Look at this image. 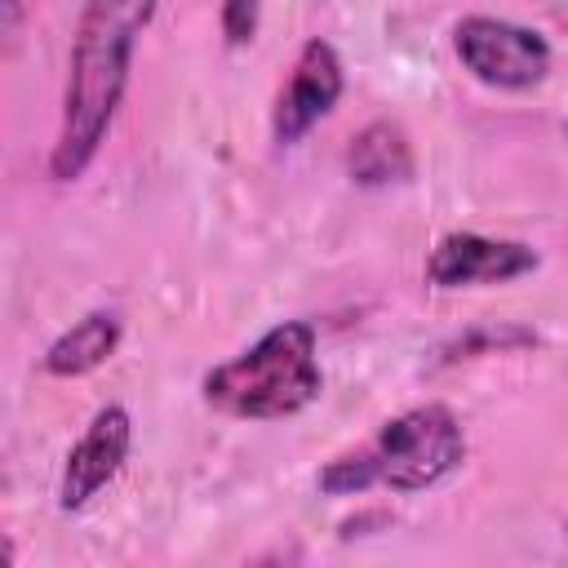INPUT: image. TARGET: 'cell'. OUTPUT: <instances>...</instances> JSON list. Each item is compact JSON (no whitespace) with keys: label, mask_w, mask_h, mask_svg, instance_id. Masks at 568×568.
<instances>
[{"label":"cell","mask_w":568,"mask_h":568,"mask_svg":"<svg viewBox=\"0 0 568 568\" xmlns=\"http://www.w3.org/2000/svg\"><path fill=\"white\" fill-rule=\"evenodd\" d=\"M324 390V373L315 359V328L306 320H284L266 328L253 346L213 364L200 382L209 408L244 422H280L311 408Z\"/></svg>","instance_id":"obj_3"},{"label":"cell","mask_w":568,"mask_h":568,"mask_svg":"<svg viewBox=\"0 0 568 568\" xmlns=\"http://www.w3.org/2000/svg\"><path fill=\"white\" fill-rule=\"evenodd\" d=\"M453 49L457 62L488 89H532L550 71V44L541 31L470 13L453 27Z\"/></svg>","instance_id":"obj_4"},{"label":"cell","mask_w":568,"mask_h":568,"mask_svg":"<svg viewBox=\"0 0 568 568\" xmlns=\"http://www.w3.org/2000/svg\"><path fill=\"white\" fill-rule=\"evenodd\" d=\"M160 0H84L71 58H67V89H62V120L49 151V178L75 182L102 151L115 111L129 89V67L138 36L151 27Z\"/></svg>","instance_id":"obj_1"},{"label":"cell","mask_w":568,"mask_h":568,"mask_svg":"<svg viewBox=\"0 0 568 568\" xmlns=\"http://www.w3.org/2000/svg\"><path fill=\"white\" fill-rule=\"evenodd\" d=\"M466 462V430L448 404H417L377 426L351 453H337L320 466L315 484L324 497H359L368 488L422 493L444 484Z\"/></svg>","instance_id":"obj_2"},{"label":"cell","mask_w":568,"mask_h":568,"mask_svg":"<svg viewBox=\"0 0 568 568\" xmlns=\"http://www.w3.org/2000/svg\"><path fill=\"white\" fill-rule=\"evenodd\" d=\"M346 89V71H342V58L328 40L311 36L297 58H293V71L275 98V111H271V138L280 146H297L342 98Z\"/></svg>","instance_id":"obj_5"},{"label":"cell","mask_w":568,"mask_h":568,"mask_svg":"<svg viewBox=\"0 0 568 568\" xmlns=\"http://www.w3.org/2000/svg\"><path fill=\"white\" fill-rule=\"evenodd\" d=\"M0 9H4V36L13 44L18 40V27H22V0H0Z\"/></svg>","instance_id":"obj_11"},{"label":"cell","mask_w":568,"mask_h":568,"mask_svg":"<svg viewBox=\"0 0 568 568\" xmlns=\"http://www.w3.org/2000/svg\"><path fill=\"white\" fill-rule=\"evenodd\" d=\"M564 532H568V524H564Z\"/></svg>","instance_id":"obj_12"},{"label":"cell","mask_w":568,"mask_h":568,"mask_svg":"<svg viewBox=\"0 0 568 568\" xmlns=\"http://www.w3.org/2000/svg\"><path fill=\"white\" fill-rule=\"evenodd\" d=\"M537 248L519 240H493L475 231L444 235L426 257V284L435 288H475V284H510L537 271Z\"/></svg>","instance_id":"obj_7"},{"label":"cell","mask_w":568,"mask_h":568,"mask_svg":"<svg viewBox=\"0 0 568 568\" xmlns=\"http://www.w3.org/2000/svg\"><path fill=\"white\" fill-rule=\"evenodd\" d=\"M257 22H262V0H222V36L231 49L253 44Z\"/></svg>","instance_id":"obj_10"},{"label":"cell","mask_w":568,"mask_h":568,"mask_svg":"<svg viewBox=\"0 0 568 568\" xmlns=\"http://www.w3.org/2000/svg\"><path fill=\"white\" fill-rule=\"evenodd\" d=\"M120 333H124V324H120L115 311H89V315H80L71 328H62V333L44 346L40 368H44L49 377H84V373L102 368V364L115 355Z\"/></svg>","instance_id":"obj_8"},{"label":"cell","mask_w":568,"mask_h":568,"mask_svg":"<svg viewBox=\"0 0 568 568\" xmlns=\"http://www.w3.org/2000/svg\"><path fill=\"white\" fill-rule=\"evenodd\" d=\"M413 169H417V160H413L408 133L390 120L364 124L346 146V173L359 186H395V182H408Z\"/></svg>","instance_id":"obj_9"},{"label":"cell","mask_w":568,"mask_h":568,"mask_svg":"<svg viewBox=\"0 0 568 568\" xmlns=\"http://www.w3.org/2000/svg\"><path fill=\"white\" fill-rule=\"evenodd\" d=\"M133 448V417L124 404H106L93 413V422L84 426V435L71 444L67 462H62V479H58V510L75 515L84 510L129 462Z\"/></svg>","instance_id":"obj_6"}]
</instances>
